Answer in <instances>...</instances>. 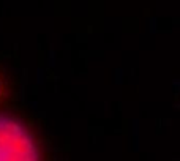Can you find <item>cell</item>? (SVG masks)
I'll return each instance as SVG.
<instances>
[{
    "label": "cell",
    "instance_id": "6da1fadb",
    "mask_svg": "<svg viewBox=\"0 0 180 161\" xmlns=\"http://www.w3.org/2000/svg\"><path fill=\"white\" fill-rule=\"evenodd\" d=\"M0 161H40L38 149L25 128L0 115Z\"/></svg>",
    "mask_w": 180,
    "mask_h": 161
}]
</instances>
